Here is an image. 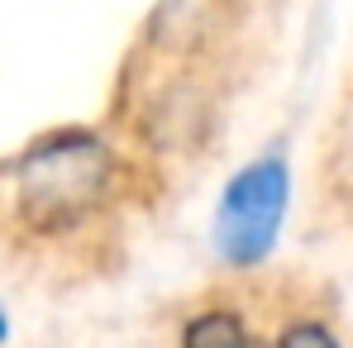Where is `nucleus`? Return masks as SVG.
<instances>
[{
  "mask_svg": "<svg viewBox=\"0 0 353 348\" xmlns=\"http://www.w3.org/2000/svg\"><path fill=\"white\" fill-rule=\"evenodd\" d=\"M14 220L34 238H72L96 225L124 191L119 148L86 124L39 134L14 163Z\"/></svg>",
  "mask_w": 353,
  "mask_h": 348,
  "instance_id": "nucleus-1",
  "label": "nucleus"
},
{
  "mask_svg": "<svg viewBox=\"0 0 353 348\" xmlns=\"http://www.w3.org/2000/svg\"><path fill=\"white\" fill-rule=\"evenodd\" d=\"M292 210V158L282 148H263L248 158L220 191L210 215V248L225 267L253 272L272 258Z\"/></svg>",
  "mask_w": 353,
  "mask_h": 348,
  "instance_id": "nucleus-2",
  "label": "nucleus"
},
{
  "mask_svg": "<svg viewBox=\"0 0 353 348\" xmlns=\"http://www.w3.org/2000/svg\"><path fill=\"white\" fill-rule=\"evenodd\" d=\"M176 348H263V339L253 334L243 310H234V305H201V310H191L181 320Z\"/></svg>",
  "mask_w": 353,
  "mask_h": 348,
  "instance_id": "nucleus-3",
  "label": "nucleus"
},
{
  "mask_svg": "<svg viewBox=\"0 0 353 348\" xmlns=\"http://www.w3.org/2000/svg\"><path fill=\"white\" fill-rule=\"evenodd\" d=\"M272 348H344L334 339V329L330 325H320V320H292V325H282L277 329V339Z\"/></svg>",
  "mask_w": 353,
  "mask_h": 348,
  "instance_id": "nucleus-4",
  "label": "nucleus"
},
{
  "mask_svg": "<svg viewBox=\"0 0 353 348\" xmlns=\"http://www.w3.org/2000/svg\"><path fill=\"white\" fill-rule=\"evenodd\" d=\"M10 344V315H5V305H0V348Z\"/></svg>",
  "mask_w": 353,
  "mask_h": 348,
  "instance_id": "nucleus-5",
  "label": "nucleus"
},
{
  "mask_svg": "<svg viewBox=\"0 0 353 348\" xmlns=\"http://www.w3.org/2000/svg\"><path fill=\"white\" fill-rule=\"evenodd\" d=\"M0 172H5V167H0Z\"/></svg>",
  "mask_w": 353,
  "mask_h": 348,
  "instance_id": "nucleus-6",
  "label": "nucleus"
}]
</instances>
